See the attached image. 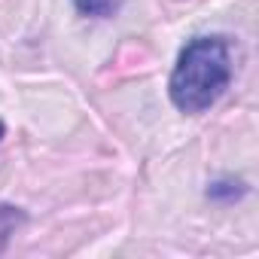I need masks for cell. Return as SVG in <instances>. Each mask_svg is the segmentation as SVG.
I'll use <instances>...</instances> for the list:
<instances>
[{"label": "cell", "instance_id": "6da1fadb", "mask_svg": "<svg viewBox=\"0 0 259 259\" xmlns=\"http://www.w3.org/2000/svg\"><path fill=\"white\" fill-rule=\"evenodd\" d=\"M232 82V58L223 37H195L183 46L168 92L177 110L204 113Z\"/></svg>", "mask_w": 259, "mask_h": 259}, {"label": "cell", "instance_id": "7a4b0ae2", "mask_svg": "<svg viewBox=\"0 0 259 259\" xmlns=\"http://www.w3.org/2000/svg\"><path fill=\"white\" fill-rule=\"evenodd\" d=\"M22 220H25V213H22L19 207L0 201V253L7 250V241H10V238H13V232L22 226Z\"/></svg>", "mask_w": 259, "mask_h": 259}, {"label": "cell", "instance_id": "3957f363", "mask_svg": "<svg viewBox=\"0 0 259 259\" xmlns=\"http://www.w3.org/2000/svg\"><path fill=\"white\" fill-rule=\"evenodd\" d=\"M244 192H247V186H244L241 180H232V177H226V180H213L210 189H207V195H210L213 201H235V198H241Z\"/></svg>", "mask_w": 259, "mask_h": 259}, {"label": "cell", "instance_id": "277c9868", "mask_svg": "<svg viewBox=\"0 0 259 259\" xmlns=\"http://www.w3.org/2000/svg\"><path fill=\"white\" fill-rule=\"evenodd\" d=\"M119 4L122 0H73V7L82 16H92V19H110L119 10Z\"/></svg>", "mask_w": 259, "mask_h": 259}, {"label": "cell", "instance_id": "5b68a950", "mask_svg": "<svg viewBox=\"0 0 259 259\" xmlns=\"http://www.w3.org/2000/svg\"><path fill=\"white\" fill-rule=\"evenodd\" d=\"M0 138H4V122H0Z\"/></svg>", "mask_w": 259, "mask_h": 259}]
</instances>
